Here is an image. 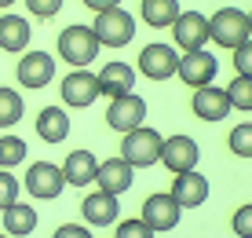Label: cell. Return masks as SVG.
I'll return each instance as SVG.
<instances>
[{
	"label": "cell",
	"mask_w": 252,
	"mask_h": 238,
	"mask_svg": "<svg viewBox=\"0 0 252 238\" xmlns=\"http://www.w3.org/2000/svg\"><path fill=\"white\" fill-rule=\"evenodd\" d=\"M161 147H164V136L150 125H139V128L121 136V158H125L132 169H150V165H158Z\"/></svg>",
	"instance_id": "obj_1"
},
{
	"label": "cell",
	"mask_w": 252,
	"mask_h": 238,
	"mask_svg": "<svg viewBox=\"0 0 252 238\" xmlns=\"http://www.w3.org/2000/svg\"><path fill=\"white\" fill-rule=\"evenodd\" d=\"M92 33L102 48H128L135 40V19L132 11L125 7H106V11H95V22H92Z\"/></svg>",
	"instance_id": "obj_2"
},
{
	"label": "cell",
	"mask_w": 252,
	"mask_h": 238,
	"mask_svg": "<svg viewBox=\"0 0 252 238\" xmlns=\"http://www.w3.org/2000/svg\"><path fill=\"white\" fill-rule=\"evenodd\" d=\"M252 37V26H249V11L241 7H220L216 15H208V40H216L220 48H238Z\"/></svg>",
	"instance_id": "obj_3"
},
{
	"label": "cell",
	"mask_w": 252,
	"mask_h": 238,
	"mask_svg": "<svg viewBox=\"0 0 252 238\" xmlns=\"http://www.w3.org/2000/svg\"><path fill=\"white\" fill-rule=\"evenodd\" d=\"M99 48L102 44L95 40V33H92V26H66L63 33H59V59H66L73 70H81V66H92L95 59H99Z\"/></svg>",
	"instance_id": "obj_4"
},
{
	"label": "cell",
	"mask_w": 252,
	"mask_h": 238,
	"mask_svg": "<svg viewBox=\"0 0 252 238\" xmlns=\"http://www.w3.org/2000/svg\"><path fill=\"white\" fill-rule=\"evenodd\" d=\"M176 66H179V48L176 44H164V40H154L146 48H139V74L146 81H168L176 77Z\"/></svg>",
	"instance_id": "obj_5"
},
{
	"label": "cell",
	"mask_w": 252,
	"mask_h": 238,
	"mask_svg": "<svg viewBox=\"0 0 252 238\" xmlns=\"http://www.w3.org/2000/svg\"><path fill=\"white\" fill-rule=\"evenodd\" d=\"M22 187H26V195H30V198L51 201V198L63 195L66 176H63L59 165H51V161H33L30 169H26V176H22Z\"/></svg>",
	"instance_id": "obj_6"
},
{
	"label": "cell",
	"mask_w": 252,
	"mask_h": 238,
	"mask_svg": "<svg viewBox=\"0 0 252 238\" xmlns=\"http://www.w3.org/2000/svg\"><path fill=\"white\" fill-rule=\"evenodd\" d=\"M216 74H220V59H216L208 48H201V51H179L176 77H179L187 88H205V84H212Z\"/></svg>",
	"instance_id": "obj_7"
},
{
	"label": "cell",
	"mask_w": 252,
	"mask_h": 238,
	"mask_svg": "<svg viewBox=\"0 0 252 238\" xmlns=\"http://www.w3.org/2000/svg\"><path fill=\"white\" fill-rule=\"evenodd\" d=\"M59 95H63V107H73V110H88L95 99H99V77L92 74L88 66L81 70H69L59 84Z\"/></svg>",
	"instance_id": "obj_8"
},
{
	"label": "cell",
	"mask_w": 252,
	"mask_h": 238,
	"mask_svg": "<svg viewBox=\"0 0 252 238\" xmlns=\"http://www.w3.org/2000/svg\"><path fill=\"white\" fill-rule=\"evenodd\" d=\"M179 216H183V205H179L172 195H150L143 201V209H139V220H143L154 235L172 231V227L179 224Z\"/></svg>",
	"instance_id": "obj_9"
},
{
	"label": "cell",
	"mask_w": 252,
	"mask_h": 238,
	"mask_svg": "<svg viewBox=\"0 0 252 238\" xmlns=\"http://www.w3.org/2000/svg\"><path fill=\"white\" fill-rule=\"evenodd\" d=\"M146 121V99L143 95H135V92H128V95H117V99H110V107H106V125L114 128V132H132L139 128Z\"/></svg>",
	"instance_id": "obj_10"
},
{
	"label": "cell",
	"mask_w": 252,
	"mask_h": 238,
	"mask_svg": "<svg viewBox=\"0 0 252 238\" xmlns=\"http://www.w3.org/2000/svg\"><path fill=\"white\" fill-rule=\"evenodd\" d=\"M179 51H201L208 44V15L201 11H179V19L168 26Z\"/></svg>",
	"instance_id": "obj_11"
},
{
	"label": "cell",
	"mask_w": 252,
	"mask_h": 238,
	"mask_svg": "<svg viewBox=\"0 0 252 238\" xmlns=\"http://www.w3.org/2000/svg\"><path fill=\"white\" fill-rule=\"evenodd\" d=\"M197 161H201V147H197V139H190V136H168L164 139V147H161V165L168 172H190V169H197Z\"/></svg>",
	"instance_id": "obj_12"
},
{
	"label": "cell",
	"mask_w": 252,
	"mask_h": 238,
	"mask_svg": "<svg viewBox=\"0 0 252 238\" xmlns=\"http://www.w3.org/2000/svg\"><path fill=\"white\" fill-rule=\"evenodd\" d=\"M15 77L22 88H48L55 77V59L48 51H22V59L15 63Z\"/></svg>",
	"instance_id": "obj_13"
},
{
	"label": "cell",
	"mask_w": 252,
	"mask_h": 238,
	"mask_svg": "<svg viewBox=\"0 0 252 238\" xmlns=\"http://www.w3.org/2000/svg\"><path fill=\"white\" fill-rule=\"evenodd\" d=\"M81 216L88 227H110L121 220V201L117 195H106V191H92L81 201Z\"/></svg>",
	"instance_id": "obj_14"
},
{
	"label": "cell",
	"mask_w": 252,
	"mask_h": 238,
	"mask_svg": "<svg viewBox=\"0 0 252 238\" xmlns=\"http://www.w3.org/2000/svg\"><path fill=\"white\" fill-rule=\"evenodd\" d=\"M208 180L197 169H190V172H176V180H172V191L168 195L179 201L183 209H197V205H205L208 201Z\"/></svg>",
	"instance_id": "obj_15"
},
{
	"label": "cell",
	"mask_w": 252,
	"mask_h": 238,
	"mask_svg": "<svg viewBox=\"0 0 252 238\" xmlns=\"http://www.w3.org/2000/svg\"><path fill=\"white\" fill-rule=\"evenodd\" d=\"M135 180V169L125 161V158H106V161H99V172H95V183H99V191H106V195H125L128 187H132Z\"/></svg>",
	"instance_id": "obj_16"
},
{
	"label": "cell",
	"mask_w": 252,
	"mask_h": 238,
	"mask_svg": "<svg viewBox=\"0 0 252 238\" xmlns=\"http://www.w3.org/2000/svg\"><path fill=\"white\" fill-rule=\"evenodd\" d=\"M99 95H106V99H117V95H128L135 88V66L121 63V59H114V63H106L99 70Z\"/></svg>",
	"instance_id": "obj_17"
},
{
	"label": "cell",
	"mask_w": 252,
	"mask_h": 238,
	"mask_svg": "<svg viewBox=\"0 0 252 238\" xmlns=\"http://www.w3.org/2000/svg\"><path fill=\"white\" fill-rule=\"evenodd\" d=\"M190 110H194L201 121H227V114H230L227 92H223V88H212V84H205V88H194V99H190Z\"/></svg>",
	"instance_id": "obj_18"
},
{
	"label": "cell",
	"mask_w": 252,
	"mask_h": 238,
	"mask_svg": "<svg viewBox=\"0 0 252 238\" xmlns=\"http://www.w3.org/2000/svg\"><path fill=\"white\" fill-rule=\"evenodd\" d=\"M66 176V183L69 187H88V183H95V172H99V158H95L92 151H69L66 154V161L59 165Z\"/></svg>",
	"instance_id": "obj_19"
},
{
	"label": "cell",
	"mask_w": 252,
	"mask_h": 238,
	"mask_svg": "<svg viewBox=\"0 0 252 238\" xmlns=\"http://www.w3.org/2000/svg\"><path fill=\"white\" fill-rule=\"evenodd\" d=\"M0 216H4V235H11V238L33 235V231H37V224H40L37 205H30V201H11Z\"/></svg>",
	"instance_id": "obj_20"
},
{
	"label": "cell",
	"mask_w": 252,
	"mask_h": 238,
	"mask_svg": "<svg viewBox=\"0 0 252 238\" xmlns=\"http://www.w3.org/2000/svg\"><path fill=\"white\" fill-rule=\"evenodd\" d=\"M37 136L44 139V143H66V136H69V114L66 107H44L37 114Z\"/></svg>",
	"instance_id": "obj_21"
},
{
	"label": "cell",
	"mask_w": 252,
	"mask_h": 238,
	"mask_svg": "<svg viewBox=\"0 0 252 238\" xmlns=\"http://www.w3.org/2000/svg\"><path fill=\"white\" fill-rule=\"evenodd\" d=\"M30 22L22 19V15H0V51H11V55H19V51L30 48Z\"/></svg>",
	"instance_id": "obj_22"
},
{
	"label": "cell",
	"mask_w": 252,
	"mask_h": 238,
	"mask_svg": "<svg viewBox=\"0 0 252 238\" xmlns=\"http://www.w3.org/2000/svg\"><path fill=\"white\" fill-rule=\"evenodd\" d=\"M179 0H139V19L154 30H168L172 22L179 19Z\"/></svg>",
	"instance_id": "obj_23"
},
{
	"label": "cell",
	"mask_w": 252,
	"mask_h": 238,
	"mask_svg": "<svg viewBox=\"0 0 252 238\" xmlns=\"http://www.w3.org/2000/svg\"><path fill=\"white\" fill-rule=\"evenodd\" d=\"M22 114H26L22 95L15 92V88H4V84H0V128L19 125V121H22Z\"/></svg>",
	"instance_id": "obj_24"
},
{
	"label": "cell",
	"mask_w": 252,
	"mask_h": 238,
	"mask_svg": "<svg viewBox=\"0 0 252 238\" xmlns=\"http://www.w3.org/2000/svg\"><path fill=\"white\" fill-rule=\"evenodd\" d=\"M26 139L22 136H11V132H4L0 136V169H15V165L26 161Z\"/></svg>",
	"instance_id": "obj_25"
},
{
	"label": "cell",
	"mask_w": 252,
	"mask_h": 238,
	"mask_svg": "<svg viewBox=\"0 0 252 238\" xmlns=\"http://www.w3.org/2000/svg\"><path fill=\"white\" fill-rule=\"evenodd\" d=\"M223 92H227L230 110H245V114L252 110V77H234Z\"/></svg>",
	"instance_id": "obj_26"
},
{
	"label": "cell",
	"mask_w": 252,
	"mask_h": 238,
	"mask_svg": "<svg viewBox=\"0 0 252 238\" xmlns=\"http://www.w3.org/2000/svg\"><path fill=\"white\" fill-rule=\"evenodd\" d=\"M227 151H230L234 158H252V121H241V125L230 128Z\"/></svg>",
	"instance_id": "obj_27"
},
{
	"label": "cell",
	"mask_w": 252,
	"mask_h": 238,
	"mask_svg": "<svg viewBox=\"0 0 252 238\" xmlns=\"http://www.w3.org/2000/svg\"><path fill=\"white\" fill-rule=\"evenodd\" d=\"M11 201H19V180L11 176V169H0V213Z\"/></svg>",
	"instance_id": "obj_28"
},
{
	"label": "cell",
	"mask_w": 252,
	"mask_h": 238,
	"mask_svg": "<svg viewBox=\"0 0 252 238\" xmlns=\"http://www.w3.org/2000/svg\"><path fill=\"white\" fill-rule=\"evenodd\" d=\"M230 227H234V235H238V238H252V201H249V205H238V209H234Z\"/></svg>",
	"instance_id": "obj_29"
},
{
	"label": "cell",
	"mask_w": 252,
	"mask_h": 238,
	"mask_svg": "<svg viewBox=\"0 0 252 238\" xmlns=\"http://www.w3.org/2000/svg\"><path fill=\"white\" fill-rule=\"evenodd\" d=\"M234 70H238V77H252V37L245 40V44H238L234 48Z\"/></svg>",
	"instance_id": "obj_30"
},
{
	"label": "cell",
	"mask_w": 252,
	"mask_h": 238,
	"mask_svg": "<svg viewBox=\"0 0 252 238\" xmlns=\"http://www.w3.org/2000/svg\"><path fill=\"white\" fill-rule=\"evenodd\" d=\"M114 238H154V231H150V227H146L143 220L135 216V220H121Z\"/></svg>",
	"instance_id": "obj_31"
},
{
	"label": "cell",
	"mask_w": 252,
	"mask_h": 238,
	"mask_svg": "<svg viewBox=\"0 0 252 238\" xmlns=\"http://www.w3.org/2000/svg\"><path fill=\"white\" fill-rule=\"evenodd\" d=\"M26 11L37 15V19H51V15L63 11V0H26Z\"/></svg>",
	"instance_id": "obj_32"
},
{
	"label": "cell",
	"mask_w": 252,
	"mask_h": 238,
	"mask_svg": "<svg viewBox=\"0 0 252 238\" xmlns=\"http://www.w3.org/2000/svg\"><path fill=\"white\" fill-rule=\"evenodd\" d=\"M51 238H95L88 224H59L55 231H51Z\"/></svg>",
	"instance_id": "obj_33"
},
{
	"label": "cell",
	"mask_w": 252,
	"mask_h": 238,
	"mask_svg": "<svg viewBox=\"0 0 252 238\" xmlns=\"http://www.w3.org/2000/svg\"><path fill=\"white\" fill-rule=\"evenodd\" d=\"M84 7H92V11H106V7H117L121 0H81Z\"/></svg>",
	"instance_id": "obj_34"
},
{
	"label": "cell",
	"mask_w": 252,
	"mask_h": 238,
	"mask_svg": "<svg viewBox=\"0 0 252 238\" xmlns=\"http://www.w3.org/2000/svg\"><path fill=\"white\" fill-rule=\"evenodd\" d=\"M15 4V0H0V7H11Z\"/></svg>",
	"instance_id": "obj_35"
},
{
	"label": "cell",
	"mask_w": 252,
	"mask_h": 238,
	"mask_svg": "<svg viewBox=\"0 0 252 238\" xmlns=\"http://www.w3.org/2000/svg\"><path fill=\"white\" fill-rule=\"evenodd\" d=\"M249 26H252V11H249Z\"/></svg>",
	"instance_id": "obj_36"
},
{
	"label": "cell",
	"mask_w": 252,
	"mask_h": 238,
	"mask_svg": "<svg viewBox=\"0 0 252 238\" xmlns=\"http://www.w3.org/2000/svg\"><path fill=\"white\" fill-rule=\"evenodd\" d=\"M0 238H11V235H0Z\"/></svg>",
	"instance_id": "obj_37"
},
{
	"label": "cell",
	"mask_w": 252,
	"mask_h": 238,
	"mask_svg": "<svg viewBox=\"0 0 252 238\" xmlns=\"http://www.w3.org/2000/svg\"><path fill=\"white\" fill-rule=\"evenodd\" d=\"M110 238H114V235H110Z\"/></svg>",
	"instance_id": "obj_38"
}]
</instances>
